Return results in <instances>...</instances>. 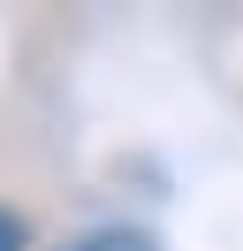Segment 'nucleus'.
<instances>
[{
    "mask_svg": "<svg viewBox=\"0 0 243 251\" xmlns=\"http://www.w3.org/2000/svg\"><path fill=\"white\" fill-rule=\"evenodd\" d=\"M76 251H152V236H137V228H99V236H84Z\"/></svg>",
    "mask_w": 243,
    "mask_h": 251,
    "instance_id": "obj_1",
    "label": "nucleus"
},
{
    "mask_svg": "<svg viewBox=\"0 0 243 251\" xmlns=\"http://www.w3.org/2000/svg\"><path fill=\"white\" fill-rule=\"evenodd\" d=\"M0 251H30V221L15 205H0Z\"/></svg>",
    "mask_w": 243,
    "mask_h": 251,
    "instance_id": "obj_2",
    "label": "nucleus"
}]
</instances>
